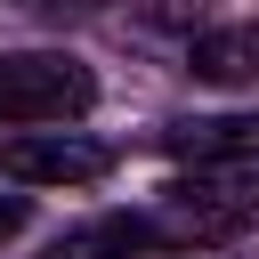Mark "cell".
<instances>
[{
  "label": "cell",
  "instance_id": "obj_4",
  "mask_svg": "<svg viewBox=\"0 0 259 259\" xmlns=\"http://www.w3.org/2000/svg\"><path fill=\"white\" fill-rule=\"evenodd\" d=\"M146 243H178L170 235V219H97V227H73V235H57V251L49 259H130V251H146Z\"/></svg>",
  "mask_w": 259,
  "mask_h": 259
},
{
  "label": "cell",
  "instance_id": "obj_1",
  "mask_svg": "<svg viewBox=\"0 0 259 259\" xmlns=\"http://www.w3.org/2000/svg\"><path fill=\"white\" fill-rule=\"evenodd\" d=\"M97 105V73L65 49H8L0 57V121H73Z\"/></svg>",
  "mask_w": 259,
  "mask_h": 259
},
{
  "label": "cell",
  "instance_id": "obj_6",
  "mask_svg": "<svg viewBox=\"0 0 259 259\" xmlns=\"http://www.w3.org/2000/svg\"><path fill=\"white\" fill-rule=\"evenodd\" d=\"M24 227V194H0V235H16Z\"/></svg>",
  "mask_w": 259,
  "mask_h": 259
},
{
  "label": "cell",
  "instance_id": "obj_5",
  "mask_svg": "<svg viewBox=\"0 0 259 259\" xmlns=\"http://www.w3.org/2000/svg\"><path fill=\"white\" fill-rule=\"evenodd\" d=\"M194 73L202 81H259V24H227L194 40Z\"/></svg>",
  "mask_w": 259,
  "mask_h": 259
},
{
  "label": "cell",
  "instance_id": "obj_3",
  "mask_svg": "<svg viewBox=\"0 0 259 259\" xmlns=\"http://www.w3.org/2000/svg\"><path fill=\"white\" fill-rule=\"evenodd\" d=\"M162 154L170 162H259V113H194V121H170L162 130Z\"/></svg>",
  "mask_w": 259,
  "mask_h": 259
},
{
  "label": "cell",
  "instance_id": "obj_2",
  "mask_svg": "<svg viewBox=\"0 0 259 259\" xmlns=\"http://www.w3.org/2000/svg\"><path fill=\"white\" fill-rule=\"evenodd\" d=\"M105 170H113V146L73 138V130H32V138L0 146V178H16V186H89Z\"/></svg>",
  "mask_w": 259,
  "mask_h": 259
}]
</instances>
